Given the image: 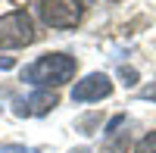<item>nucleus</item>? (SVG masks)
I'll list each match as a JSON object with an SVG mask.
<instances>
[{
    "instance_id": "nucleus-8",
    "label": "nucleus",
    "mask_w": 156,
    "mask_h": 153,
    "mask_svg": "<svg viewBox=\"0 0 156 153\" xmlns=\"http://www.w3.org/2000/svg\"><path fill=\"white\" fill-rule=\"evenodd\" d=\"M0 153H31V150L22 147V144H3V147H0Z\"/></svg>"
},
{
    "instance_id": "nucleus-4",
    "label": "nucleus",
    "mask_w": 156,
    "mask_h": 153,
    "mask_svg": "<svg viewBox=\"0 0 156 153\" xmlns=\"http://www.w3.org/2000/svg\"><path fill=\"white\" fill-rule=\"evenodd\" d=\"M109 94H112V81L103 72H90L87 78H81V81L72 87V100H75V103L100 100V97H109Z\"/></svg>"
},
{
    "instance_id": "nucleus-2",
    "label": "nucleus",
    "mask_w": 156,
    "mask_h": 153,
    "mask_svg": "<svg viewBox=\"0 0 156 153\" xmlns=\"http://www.w3.org/2000/svg\"><path fill=\"white\" fill-rule=\"evenodd\" d=\"M34 41V25L25 9H12L0 19V47H25Z\"/></svg>"
},
{
    "instance_id": "nucleus-3",
    "label": "nucleus",
    "mask_w": 156,
    "mask_h": 153,
    "mask_svg": "<svg viewBox=\"0 0 156 153\" xmlns=\"http://www.w3.org/2000/svg\"><path fill=\"white\" fill-rule=\"evenodd\" d=\"M37 9L50 28H75L81 19V0H41Z\"/></svg>"
},
{
    "instance_id": "nucleus-1",
    "label": "nucleus",
    "mask_w": 156,
    "mask_h": 153,
    "mask_svg": "<svg viewBox=\"0 0 156 153\" xmlns=\"http://www.w3.org/2000/svg\"><path fill=\"white\" fill-rule=\"evenodd\" d=\"M75 75V59L66 56V53H50V56H41V59H34L31 66H25L22 69V81H28V84H37V87H44V84H62V81H69Z\"/></svg>"
},
{
    "instance_id": "nucleus-6",
    "label": "nucleus",
    "mask_w": 156,
    "mask_h": 153,
    "mask_svg": "<svg viewBox=\"0 0 156 153\" xmlns=\"http://www.w3.org/2000/svg\"><path fill=\"white\" fill-rule=\"evenodd\" d=\"M134 153H156V131H150L147 137H140L137 147H134Z\"/></svg>"
},
{
    "instance_id": "nucleus-10",
    "label": "nucleus",
    "mask_w": 156,
    "mask_h": 153,
    "mask_svg": "<svg viewBox=\"0 0 156 153\" xmlns=\"http://www.w3.org/2000/svg\"><path fill=\"white\" fill-rule=\"evenodd\" d=\"M0 69H12V59L9 56H0Z\"/></svg>"
},
{
    "instance_id": "nucleus-5",
    "label": "nucleus",
    "mask_w": 156,
    "mask_h": 153,
    "mask_svg": "<svg viewBox=\"0 0 156 153\" xmlns=\"http://www.w3.org/2000/svg\"><path fill=\"white\" fill-rule=\"evenodd\" d=\"M56 106V94L53 91H34L31 97H25L16 103V116H44Z\"/></svg>"
},
{
    "instance_id": "nucleus-9",
    "label": "nucleus",
    "mask_w": 156,
    "mask_h": 153,
    "mask_svg": "<svg viewBox=\"0 0 156 153\" xmlns=\"http://www.w3.org/2000/svg\"><path fill=\"white\" fill-rule=\"evenodd\" d=\"M119 75H122V78H128L125 84H134V69H125V66H122V72H119Z\"/></svg>"
},
{
    "instance_id": "nucleus-7",
    "label": "nucleus",
    "mask_w": 156,
    "mask_h": 153,
    "mask_svg": "<svg viewBox=\"0 0 156 153\" xmlns=\"http://www.w3.org/2000/svg\"><path fill=\"white\" fill-rule=\"evenodd\" d=\"M137 97H140V100H153V103H156V81H153V84H147V87H140Z\"/></svg>"
},
{
    "instance_id": "nucleus-11",
    "label": "nucleus",
    "mask_w": 156,
    "mask_h": 153,
    "mask_svg": "<svg viewBox=\"0 0 156 153\" xmlns=\"http://www.w3.org/2000/svg\"><path fill=\"white\" fill-rule=\"evenodd\" d=\"M72 153H87V150H72Z\"/></svg>"
}]
</instances>
